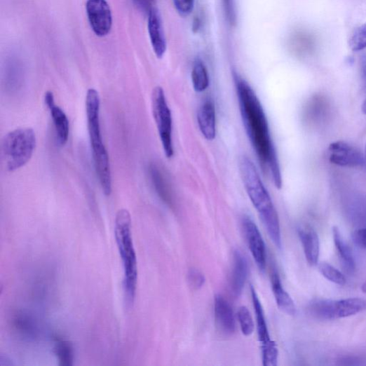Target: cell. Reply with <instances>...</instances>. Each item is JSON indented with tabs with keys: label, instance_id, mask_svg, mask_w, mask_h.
<instances>
[{
	"label": "cell",
	"instance_id": "1",
	"mask_svg": "<svg viewBox=\"0 0 366 366\" xmlns=\"http://www.w3.org/2000/svg\"><path fill=\"white\" fill-rule=\"evenodd\" d=\"M240 114L247 135L263 170L270 172L276 189L282 188V175L264 109L250 86L235 76Z\"/></svg>",
	"mask_w": 366,
	"mask_h": 366
},
{
	"label": "cell",
	"instance_id": "2",
	"mask_svg": "<svg viewBox=\"0 0 366 366\" xmlns=\"http://www.w3.org/2000/svg\"><path fill=\"white\" fill-rule=\"evenodd\" d=\"M243 185L253 206L257 210L269 235L277 248L282 247V237L278 212L253 163L243 158L240 163Z\"/></svg>",
	"mask_w": 366,
	"mask_h": 366
},
{
	"label": "cell",
	"instance_id": "3",
	"mask_svg": "<svg viewBox=\"0 0 366 366\" xmlns=\"http://www.w3.org/2000/svg\"><path fill=\"white\" fill-rule=\"evenodd\" d=\"M88 128L93 151L94 165L103 194L112 193V176L107 151L102 141L100 128V98L98 92L89 89L86 100Z\"/></svg>",
	"mask_w": 366,
	"mask_h": 366
},
{
	"label": "cell",
	"instance_id": "4",
	"mask_svg": "<svg viewBox=\"0 0 366 366\" xmlns=\"http://www.w3.org/2000/svg\"><path fill=\"white\" fill-rule=\"evenodd\" d=\"M115 236L123 262L124 291L128 305H133L136 295L138 271L137 255L131 233V216L126 209L120 210L116 217Z\"/></svg>",
	"mask_w": 366,
	"mask_h": 366
},
{
	"label": "cell",
	"instance_id": "5",
	"mask_svg": "<svg viewBox=\"0 0 366 366\" xmlns=\"http://www.w3.org/2000/svg\"><path fill=\"white\" fill-rule=\"evenodd\" d=\"M36 144L35 133L32 128H19L8 133L2 142L7 170L13 172L25 166L32 158Z\"/></svg>",
	"mask_w": 366,
	"mask_h": 366
},
{
	"label": "cell",
	"instance_id": "6",
	"mask_svg": "<svg viewBox=\"0 0 366 366\" xmlns=\"http://www.w3.org/2000/svg\"><path fill=\"white\" fill-rule=\"evenodd\" d=\"M366 310V300L351 298L338 301L317 299L309 304L308 311L313 318L332 320L356 315Z\"/></svg>",
	"mask_w": 366,
	"mask_h": 366
},
{
	"label": "cell",
	"instance_id": "7",
	"mask_svg": "<svg viewBox=\"0 0 366 366\" xmlns=\"http://www.w3.org/2000/svg\"><path fill=\"white\" fill-rule=\"evenodd\" d=\"M152 108L165 155L171 158L174 154L172 115L164 90L161 86L153 91Z\"/></svg>",
	"mask_w": 366,
	"mask_h": 366
},
{
	"label": "cell",
	"instance_id": "8",
	"mask_svg": "<svg viewBox=\"0 0 366 366\" xmlns=\"http://www.w3.org/2000/svg\"><path fill=\"white\" fill-rule=\"evenodd\" d=\"M86 11L90 27L96 35L104 36L111 32L113 17L106 0H88Z\"/></svg>",
	"mask_w": 366,
	"mask_h": 366
},
{
	"label": "cell",
	"instance_id": "9",
	"mask_svg": "<svg viewBox=\"0 0 366 366\" xmlns=\"http://www.w3.org/2000/svg\"><path fill=\"white\" fill-rule=\"evenodd\" d=\"M242 226L252 258L259 270L264 272L266 267V249L262 233L248 216L243 218Z\"/></svg>",
	"mask_w": 366,
	"mask_h": 366
},
{
	"label": "cell",
	"instance_id": "10",
	"mask_svg": "<svg viewBox=\"0 0 366 366\" xmlns=\"http://www.w3.org/2000/svg\"><path fill=\"white\" fill-rule=\"evenodd\" d=\"M330 161L337 165L347 168L362 167L365 165V157L347 142L337 141L329 146Z\"/></svg>",
	"mask_w": 366,
	"mask_h": 366
},
{
	"label": "cell",
	"instance_id": "11",
	"mask_svg": "<svg viewBox=\"0 0 366 366\" xmlns=\"http://www.w3.org/2000/svg\"><path fill=\"white\" fill-rule=\"evenodd\" d=\"M216 325L222 333L230 336L236 332V320L233 309L222 295H217L214 302Z\"/></svg>",
	"mask_w": 366,
	"mask_h": 366
},
{
	"label": "cell",
	"instance_id": "12",
	"mask_svg": "<svg viewBox=\"0 0 366 366\" xmlns=\"http://www.w3.org/2000/svg\"><path fill=\"white\" fill-rule=\"evenodd\" d=\"M149 32L154 53L162 58L166 51V40L160 13L154 8L149 11Z\"/></svg>",
	"mask_w": 366,
	"mask_h": 366
},
{
	"label": "cell",
	"instance_id": "13",
	"mask_svg": "<svg viewBox=\"0 0 366 366\" xmlns=\"http://www.w3.org/2000/svg\"><path fill=\"white\" fill-rule=\"evenodd\" d=\"M306 259L311 266L318 264L320 255V241L316 231L309 226H301L298 229Z\"/></svg>",
	"mask_w": 366,
	"mask_h": 366
},
{
	"label": "cell",
	"instance_id": "14",
	"mask_svg": "<svg viewBox=\"0 0 366 366\" xmlns=\"http://www.w3.org/2000/svg\"><path fill=\"white\" fill-rule=\"evenodd\" d=\"M248 262L244 255L239 250H236L233 255V264L230 279V287L233 295L240 297L242 294L247 277Z\"/></svg>",
	"mask_w": 366,
	"mask_h": 366
},
{
	"label": "cell",
	"instance_id": "15",
	"mask_svg": "<svg viewBox=\"0 0 366 366\" xmlns=\"http://www.w3.org/2000/svg\"><path fill=\"white\" fill-rule=\"evenodd\" d=\"M198 123L200 130L205 138L212 141L216 136V115L213 102L205 100L199 109Z\"/></svg>",
	"mask_w": 366,
	"mask_h": 366
},
{
	"label": "cell",
	"instance_id": "16",
	"mask_svg": "<svg viewBox=\"0 0 366 366\" xmlns=\"http://www.w3.org/2000/svg\"><path fill=\"white\" fill-rule=\"evenodd\" d=\"M271 281L273 295L279 309L288 316H295L297 314L295 303L283 287L277 272L273 273Z\"/></svg>",
	"mask_w": 366,
	"mask_h": 366
},
{
	"label": "cell",
	"instance_id": "17",
	"mask_svg": "<svg viewBox=\"0 0 366 366\" xmlns=\"http://www.w3.org/2000/svg\"><path fill=\"white\" fill-rule=\"evenodd\" d=\"M150 175L153 185L160 198L168 206L172 207L173 205L172 192L164 172L158 165H151Z\"/></svg>",
	"mask_w": 366,
	"mask_h": 366
},
{
	"label": "cell",
	"instance_id": "18",
	"mask_svg": "<svg viewBox=\"0 0 366 366\" xmlns=\"http://www.w3.org/2000/svg\"><path fill=\"white\" fill-rule=\"evenodd\" d=\"M333 237L343 266L348 273H353L355 270L353 255L338 227L333 228Z\"/></svg>",
	"mask_w": 366,
	"mask_h": 366
},
{
	"label": "cell",
	"instance_id": "19",
	"mask_svg": "<svg viewBox=\"0 0 366 366\" xmlns=\"http://www.w3.org/2000/svg\"><path fill=\"white\" fill-rule=\"evenodd\" d=\"M250 290L252 304L256 316V322H257L258 335L262 344H263L270 341L271 339L269 332L264 311L257 292H256L252 286H251Z\"/></svg>",
	"mask_w": 366,
	"mask_h": 366
},
{
	"label": "cell",
	"instance_id": "20",
	"mask_svg": "<svg viewBox=\"0 0 366 366\" xmlns=\"http://www.w3.org/2000/svg\"><path fill=\"white\" fill-rule=\"evenodd\" d=\"M57 137L61 145H65L69 137V125L67 116L56 104L50 109Z\"/></svg>",
	"mask_w": 366,
	"mask_h": 366
},
{
	"label": "cell",
	"instance_id": "21",
	"mask_svg": "<svg viewBox=\"0 0 366 366\" xmlns=\"http://www.w3.org/2000/svg\"><path fill=\"white\" fill-rule=\"evenodd\" d=\"M13 323L15 330L22 336L34 339L39 334L36 323L26 313H17L13 319Z\"/></svg>",
	"mask_w": 366,
	"mask_h": 366
},
{
	"label": "cell",
	"instance_id": "22",
	"mask_svg": "<svg viewBox=\"0 0 366 366\" xmlns=\"http://www.w3.org/2000/svg\"><path fill=\"white\" fill-rule=\"evenodd\" d=\"M54 353L60 365L70 366L74 361V348L72 344L60 336L54 337Z\"/></svg>",
	"mask_w": 366,
	"mask_h": 366
},
{
	"label": "cell",
	"instance_id": "23",
	"mask_svg": "<svg viewBox=\"0 0 366 366\" xmlns=\"http://www.w3.org/2000/svg\"><path fill=\"white\" fill-rule=\"evenodd\" d=\"M191 77L194 88L197 93H203L207 90L210 82L208 72L201 60H197L194 62Z\"/></svg>",
	"mask_w": 366,
	"mask_h": 366
},
{
	"label": "cell",
	"instance_id": "24",
	"mask_svg": "<svg viewBox=\"0 0 366 366\" xmlns=\"http://www.w3.org/2000/svg\"><path fill=\"white\" fill-rule=\"evenodd\" d=\"M327 102L321 97L316 96L306 105L304 111V118L306 121H320L327 111Z\"/></svg>",
	"mask_w": 366,
	"mask_h": 366
},
{
	"label": "cell",
	"instance_id": "25",
	"mask_svg": "<svg viewBox=\"0 0 366 366\" xmlns=\"http://www.w3.org/2000/svg\"><path fill=\"white\" fill-rule=\"evenodd\" d=\"M318 269L322 276L329 281L339 285L346 284L345 276L333 266L327 263H321L318 266Z\"/></svg>",
	"mask_w": 366,
	"mask_h": 366
},
{
	"label": "cell",
	"instance_id": "26",
	"mask_svg": "<svg viewBox=\"0 0 366 366\" xmlns=\"http://www.w3.org/2000/svg\"><path fill=\"white\" fill-rule=\"evenodd\" d=\"M348 46L353 52L366 49V23L353 32L349 39Z\"/></svg>",
	"mask_w": 366,
	"mask_h": 366
},
{
	"label": "cell",
	"instance_id": "27",
	"mask_svg": "<svg viewBox=\"0 0 366 366\" xmlns=\"http://www.w3.org/2000/svg\"><path fill=\"white\" fill-rule=\"evenodd\" d=\"M262 360L264 366H276L278 360V349L276 343L270 341L262 344Z\"/></svg>",
	"mask_w": 366,
	"mask_h": 366
},
{
	"label": "cell",
	"instance_id": "28",
	"mask_svg": "<svg viewBox=\"0 0 366 366\" xmlns=\"http://www.w3.org/2000/svg\"><path fill=\"white\" fill-rule=\"evenodd\" d=\"M238 317L243 334L245 337L251 336L254 332L255 325L249 310L245 306H241Z\"/></svg>",
	"mask_w": 366,
	"mask_h": 366
},
{
	"label": "cell",
	"instance_id": "29",
	"mask_svg": "<svg viewBox=\"0 0 366 366\" xmlns=\"http://www.w3.org/2000/svg\"><path fill=\"white\" fill-rule=\"evenodd\" d=\"M188 280L190 286L194 290L202 288L205 283V276L199 270L195 269L189 271Z\"/></svg>",
	"mask_w": 366,
	"mask_h": 366
},
{
	"label": "cell",
	"instance_id": "30",
	"mask_svg": "<svg viewBox=\"0 0 366 366\" xmlns=\"http://www.w3.org/2000/svg\"><path fill=\"white\" fill-rule=\"evenodd\" d=\"M173 4L181 16H188L194 10L195 0H173Z\"/></svg>",
	"mask_w": 366,
	"mask_h": 366
},
{
	"label": "cell",
	"instance_id": "31",
	"mask_svg": "<svg viewBox=\"0 0 366 366\" xmlns=\"http://www.w3.org/2000/svg\"><path fill=\"white\" fill-rule=\"evenodd\" d=\"M224 4L227 19L231 24L236 21V12L234 0H224Z\"/></svg>",
	"mask_w": 366,
	"mask_h": 366
},
{
	"label": "cell",
	"instance_id": "32",
	"mask_svg": "<svg viewBox=\"0 0 366 366\" xmlns=\"http://www.w3.org/2000/svg\"><path fill=\"white\" fill-rule=\"evenodd\" d=\"M353 242L362 248L366 249V228L355 231L352 235Z\"/></svg>",
	"mask_w": 366,
	"mask_h": 366
},
{
	"label": "cell",
	"instance_id": "33",
	"mask_svg": "<svg viewBox=\"0 0 366 366\" xmlns=\"http://www.w3.org/2000/svg\"><path fill=\"white\" fill-rule=\"evenodd\" d=\"M135 3L141 7L144 10L149 9V11L153 8H151V5L154 2V0H134Z\"/></svg>",
	"mask_w": 366,
	"mask_h": 366
},
{
	"label": "cell",
	"instance_id": "34",
	"mask_svg": "<svg viewBox=\"0 0 366 366\" xmlns=\"http://www.w3.org/2000/svg\"><path fill=\"white\" fill-rule=\"evenodd\" d=\"M45 102L46 106L50 109L55 105V97L51 91H48L45 95Z\"/></svg>",
	"mask_w": 366,
	"mask_h": 366
},
{
	"label": "cell",
	"instance_id": "35",
	"mask_svg": "<svg viewBox=\"0 0 366 366\" xmlns=\"http://www.w3.org/2000/svg\"><path fill=\"white\" fill-rule=\"evenodd\" d=\"M200 25H201V23H200L199 19L198 18L195 19L194 21V24H193V29H194V32H197L199 29Z\"/></svg>",
	"mask_w": 366,
	"mask_h": 366
},
{
	"label": "cell",
	"instance_id": "36",
	"mask_svg": "<svg viewBox=\"0 0 366 366\" xmlns=\"http://www.w3.org/2000/svg\"><path fill=\"white\" fill-rule=\"evenodd\" d=\"M362 111L365 115H366V98L362 104Z\"/></svg>",
	"mask_w": 366,
	"mask_h": 366
},
{
	"label": "cell",
	"instance_id": "37",
	"mask_svg": "<svg viewBox=\"0 0 366 366\" xmlns=\"http://www.w3.org/2000/svg\"><path fill=\"white\" fill-rule=\"evenodd\" d=\"M361 290L364 292V294H366V281L362 284Z\"/></svg>",
	"mask_w": 366,
	"mask_h": 366
},
{
	"label": "cell",
	"instance_id": "38",
	"mask_svg": "<svg viewBox=\"0 0 366 366\" xmlns=\"http://www.w3.org/2000/svg\"><path fill=\"white\" fill-rule=\"evenodd\" d=\"M365 156H366V147H365Z\"/></svg>",
	"mask_w": 366,
	"mask_h": 366
}]
</instances>
